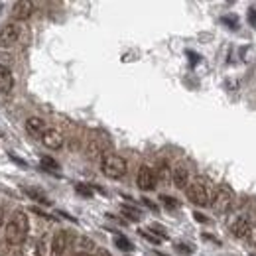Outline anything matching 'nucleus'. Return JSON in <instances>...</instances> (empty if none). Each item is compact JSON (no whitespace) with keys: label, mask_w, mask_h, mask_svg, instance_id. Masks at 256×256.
<instances>
[{"label":"nucleus","mask_w":256,"mask_h":256,"mask_svg":"<svg viewBox=\"0 0 256 256\" xmlns=\"http://www.w3.org/2000/svg\"><path fill=\"white\" fill-rule=\"evenodd\" d=\"M193 217H195V221H199V223H207V217H203L201 213H193Z\"/></svg>","instance_id":"cd10ccee"},{"label":"nucleus","mask_w":256,"mask_h":256,"mask_svg":"<svg viewBox=\"0 0 256 256\" xmlns=\"http://www.w3.org/2000/svg\"><path fill=\"white\" fill-rule=\"evenodd\" d=\"M20 256H42L38 243H34V241H26V243L20 247Z\"/></svg>","instance_id":"2eb2a0df"},{"label":"nucleus","mask_w":256,"mask_h":256,"mask_svg":"<svg viewBox=\"0 0 256 256\" xmlns=\"http://www.w3.org/2000/svg\"><path fill=\"white\" fill-rule=\"evenodd\" d=\"M122 211H124V213H126V217H128V219H132V221H138V219H140V211H136V209H132V207H126V205H124V207H122Z\"/></svg>","instance_id":"b1692460"},{"label":"nucleus","mask_w":256,"mask_h":256,"mask_svg":"<svg viewBox=\"0 0 256 256\" xmlns=\"http://www.w3.org/2000/svg\"><path fill=\"white\" fill-rule=\"evenodd\" d=\"M69 233L67 231H57L55 235H53V239H51V255L53 256H63L65 255V251H67V247H69Z\"/></svg>","instance_id":"1a4fd4ad"},{"label":"nucleus","mask_w":256,"mask_h":256,"mask_svg":"<svg viewBox=\"0 0 256 256\" xmlns=\"http://www.w3.org/2000/svg\"><path fill=\"white\" fill-rule=\"evenodd\" d=\"M114 245H116L120 251H124V253H130V251L134 249V245H132L124 235H114Z\"/></svg>","instance_id":"a211bd4d"},{"label":"nucleus","mask_w":256,"mask_h":256,"mask_svg":"<svg viewBox=\"0 0 256 256\" xmlns=\"http://www.w3.org/2000/svg\"><path fill=\"white\" fill-rule=\"evenodd\" d=\"M189 181H191V175H189V170L185 168V166H175L173 170H171V183L177 187V189H187V185H189Z\"/></svg>","instance_id":"9b49d317"},{"label":"nucleus","mask_w":256,"mask_h":256,"mask_svg":"<svg viewBox=\"0 0 256 256\" xmlns=\"http://www.w3.org/2000/svg\"><path fill=\"white\" fill-rule=\"evenodd\" d=\"M251 229H253V223H251V217L249 215H237L229 221V233L235 237V239H247L251 235Z\"/></svg>","instance_id":"39448f33"},{"label":"nucleus","mask_w":256,"mask_h":256,"mask_svg":"<svg viewBox=\"0 0 256 256\" xmlns=\"http://www.w3.org/2000/svg\"><path fill=\"white\" fill-rule=\"evenodd\" d=\"M10 158H12V160H14V162H16V164H20V166H22V168H28V164H26V162H24V160H22V158H16V156H14V154H10Z\"/></svg>","instance_id":"a878e982"},{"label":"nucleus","mask_w":256,"mask_h":256,"mask_svg":"<svg viewBox=\"0 0 256 256\" xmlns=\"http://www.w3.org/2000/svg\"><path fill=\"white\" fill-rule=\"evenodd\" d=\"M249 237H251V243H253V245H256V225L251 229V235H249Z\"/></svg>","instance_id":"bb28decb"},{"label":"nucleus","mask_w":256,"mask_h":256,"mask_svg":"<svg viewBox=\"0 0 256 256\" xmlns=\"http://www.w3.org/2000/svg\"><path fill=\"white\" fill-rule=\"evenodd\" d=\"M101 171L110 179H120L128 171V162L118 154H104L101 160Z\"/></svg>","instance_id":"7ed1b4c3"},{"label":"nucleus","mask_w":256,"mask_h":256,"mask_svg":"<svg viewBox=\"0 0 256 256\" xmlns=\"http://www.w3.org/2000/svg\"><path fill=\"white\" fill-rule=\"evenodd\" d=\"M26 130H28L30 134H34V136H42V134L48 130V126H46V120H44V118H40V116H30V118L26 120Z\"/></svg>","instance_id":"ddd939ff"},{"label":"nucleus","mask_w":256,"mask_h":256,"mask_svg":"<svg viewBox=\"0 0 256 256\" xmlns=\"http://www.w3.org/2000/svg\"><path fill=\"white\" fill-rule=\"evenodd\" d=\"M28 231H30L28 215L18 209V211H14V213L10 215V219H8L6 225H4V239H6V243L18 247V245H24V243H26Z\"/></svg>","instance_id":"f257e3e1"},{"label":"nucleus","mask_w":256,"mask_h":256,"mask_svg":"<svg viewBox=\"0 0 256 256\" xmlns=\"http://www.w3.org/2000/svg\"><path fill=\"white\" fill-rule=\"evenodd\" d=\"M34 12H36V4L30 2V0H18V2H14V6H12V16H14L18 22L30 20V18L34 16Z\"/></svg>","instance_id":"6e6552de"},{"label":"nucleus","mask_w":256,"mask_h":256,"mask_svg":"<svg viewBox=\"0 0 256 256\" xmlns=\"http://www.w3.org/2000/svg\"><path fill=\"white\" fill-rule=\"evenodd\" d=\"M235 203V191L231 185L227 183H221L217 185L215 193H213V201H211V207L215 213H227Z\"/></svg>","instance_id":"20e7f679"},{"label":"nucleus","mask_w":256,"mask_h":256,"mask_svg":"<svg viewBox=\"0 0 256 256\" xmlns=\"http://www.w3.org/2000/svg\"><path fill=\"white\" fill-rule=\"evenodd\" d=\"M40 164H42V168H46V170H57L59 166H57V162L50 158V156H44L42 160H40Z\"/></svg>","instance_id":"aec40b11"},{"label":"nucleus","mask_w":256,"mask_h":256,"mask_svg":"<svg viewBox=\"0 0 256 256\" xmlns=\"http://www.w3.org/2000/svg\"><path fill=\"white\" fill-rule=\"evenodd\" d=\"M87 156L89 158H101L104 156V146L101 144V140H97V138H93V140H89V144H87Z\"/></svg>","instance_id":"4468645a"},{"label":"nucleus","mask_w":256,"mask_h":256,"mask_svg":"<svg viewBox=\"0 0 256 256\" xmlns=\"http://www.w3.org/2000/svg\"><path fill=\"white\" fill-rule=\"evenodd\" d=\"M158 183V177H156V171H154L150 166H140L138 173H136V185L138 189L142 191H152Z\"/></svg>","instance_id":"0eeeda50"},{"label":"nucleus","mask_w":256,"mask_h":256,"mask_svg":"<svg viewBox=\"0 0 256 256\" xmlns=\"http://www.w3.org/2000/svg\"><path fill=\"white\" fill-rule=\"evenodd\" d=\"M24 193H28L32 199H36L38 203H44V205H50V199L40 191V189H34V187H24Z\"/></svg>","instance_id":"f3484780"},{"label":"nucleus","mask_w":256,"mask_h":256,"mask_svg":"<svg viewBox=\"0 0 256 256\" xmlns=\"http://www.w3.org/2000/svg\"><path fill=\"white\" fill-rule=\"evenodd\" d=\"M175 251H177L181 256L193 255V249H189V245H183V243H177V245H175Z\"/></svg>","instance_id":"5701e85b"},{"label":"nucleus","mask_w":256,"mask_h":256,"mask_svg":"<svg viewBox=\"0 0 256 256\" xmlns=\"http://www.w3.org/2000/svg\"><path fill=\"white\" fill-rule=\"evenodd\" d=\"M73 256H95V253H81V251H79V253H75Z\"/></svg>","instance_id":"7c9ffc66"},{"label":"nucleus","mask_w":256,"mask_h":256,"mask_svg":"<svg viewBox=\"0 0 256 256\" xmlns=\"http://www.w3.org/2000/svg\"><path fill=\"white\" fill-rule=\"evenodd\" d=\"M95 256H110V255H108L106 251H102V249H97V251H95Z\"/></svg>","instance_id":"c756f323"},{"label":"nucleus","mask_w":256,"mask_h":256,"mask_svg":"<svg viewBox=\"0 0 256 256\" xmlns=\"http://www.w3.org/2000/svg\"><path fill=\"white\" fill-rule=\"evenodd\" d=\"M213 193H215V189L211 187V181H209L207 177H201V175L193 177V179L189 181L187 189H185L187 199H189L193 205H199V207L211 205V201H213Z\"/></svg>","instance_id":"f03ea898"},{"label":"nucleus","mask_w":256,"mask_h":256,"mask_svg":"<svg viewBox=\"0 0 256 256\" xmlns=\"http://www.w3.org/2000/svg\"><path fill=\"white\" fill-rule=\"evenodd\" d=\"M12 89H14V75H12L8 65L0 63V91L2 93H10Z\"/></svg>","instance_id":"f8f14e48"},{"label":"nucleus","mask_w":256,"mask_h":256,"mask_svg":"<svg viewBox=\"0 0 256 256\" xmlns=\"http://www.w3.org/2000/svg\"><path fill=\"white\" fill-rule=\"evenodd\" d=\"M77 245H79V251H81V253H95V251H97V245H95L91 239H87V237H81V239L77 241Z\"/></svg>","instance_id":"6ab92c4d"},{"label":"nucleus","mask_w":256,"mask_h":256,"mask_svg":"<svg viewBox=\"0 0 256 256\" xmlns=\"http://www.w3.org/2000/svg\"><path fill=\"white\" fill-rule=\"evenodd\" d=\"M140 235H142V237H144L146 241H150V243H154V245H160V243H162V239H158L156 235H152V233H148L146 229H142V231H140Z\"/></svg>","instance_id":"393cba45"},{"label":"nucleus","mask_w":256,"mask_h":256,"mask_svg":"<svg viewBox=\"0 0 256 256\" xmlns=\"http://www.w3.org/2000/svg\"><path fill=\"white\" fill-rule=\"evenodd\" d=\"M20 36H22V26L20 24H16V22L6 24L0 30V50H8V48L16 46Z\"/></svg>","instance_id":"423d86ee"},{"label":"nucleus","mask_w":256,"mask_h":256,"mask_svg":"<svg viewBox=\"0 0 256 256\" xmlns=\"http://www.w3.org/2000/svg\"><path fill=\"white\" fill-rule=\"evenodd\" d=\"M160 199H162V203L166 205L168 209H177V207H179V201H175V199L170 197V195H162Z\"/></svg>","instance_id":"4be33fe9"},{"label":"nucleus","mask_w":256,"mask_h":256,"mask_svg":"<svg viewBox=\"0 0 256 256\" xmlns=\"http://www.w3.org/2000/svg\"><path fill=\"white\" fill-rule=\"evenodd\" d=\"M2 223H4V209L0 207V227H2Z\"/></svg>","instance_id":"2f4dec72"},{"label":"nucleus","mask_w":256,"mask_h":256,"mask_svg":"<svg viewBox=\"0 0 256 256\" xmlns=\"http://www.w3.org/2000/svg\"><path fill=\"white\" fill-rule=\"evenodd\" d=\"M75 191H77L79 195H83V197H93V189L87 187V185H83V183H77V185H75Z\"/></svg>","instance_id":"412c9836"},{"label":"nucleus","mask_w":256,"mask_h":256,"mask_svg":"<svg viewBox=\"0 0 256 256\" xmlns=\"http://www.w3.org/2000/svg\"><path fill=\"white\" fill-rule=\"evenodd\" d=\"M40 138H42V144H44L46 148H50V150H59V148L63 146V142H65L63 134H61L57 128H48Z\"/></svg>","instance_id":"9d476101"},{"label":"nucleus","mask_w":256,"mask_h":256,"mask_svg":"<svg viewBox=\"0 0 256 256\" xmlns=\"http://www.w3.org/2000/svg\"><path fill=\"white\" fill-rule=\"evenodd\" d=\"M142 203L146 205V207H150L152 211H158V207H156V205H154L152 201H150V199H142Z\"/></svg>","instance_id":"c85d7f7f"},{"label":"nucleus","mask_w":256,"mask_h":256,"mask_svg":"<svg viewBox=\"0 0 256 256\" xmlns=\"http://www.w3.org/2000/svg\"><path fill=\"white\" fill-rule=\"evenodd\" d=\"M156 177H158V179H162L164 183H166V181H170V177H171V171H170V164H168L166 160H162V162L158 164Z\"/></svg>","instance_id":"dca6fc26"}]
</instances>
